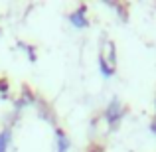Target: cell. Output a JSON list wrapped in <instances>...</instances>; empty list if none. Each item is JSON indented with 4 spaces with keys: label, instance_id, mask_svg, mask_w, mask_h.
I'll return each instance as SVG.
<instances>
[{
    "label": "cell",
    "instance_id": "cell-1",
    "mask_svg": "<svg viewBox=\"0 0 156 152\" xmlns=\"http://www.w3.org/2000/svg\"><path fill=\"white\" fill-rule=\"evenodd\" d=\"M121 117H122V107H121V103H119L117 99L111 101V105L107 107V111H105V118H107V122H109L111 126H115L119 121H121Z\"/></svg>",
    "mask_w": 156,
    "mask_h": 152
},
{
    "label": "cell",
    "instance_id": "cell-2",
    "mask_svg": "<svg viewBox=\"0 0 156 152\" xmlns=\"http://www.w3.org/2000/svg\"><path fill=\"white\" fill-rule=\"evenodd\" d=\"M85 10H87L85 6H79L73 14H69V22H71V26H75V28H87L89 26V20L85 18Z\"/></svg>",
    "mask_w": 156,
    "mask_h": 152
},
{
    "label": "cell",
    "instance_id": "cell-3",
    "mask_svg": "<svg viewBox=\"0 0 156 152\" xmlns=\"http://www.w3.org/2000/svg\"><path fill=\"white\" fill-rule=\"evenodd\" d=\"M12 144V129L6 126L0 133V152H8V146Z\"/></svg>",
    "mask_w": 156,
    "mask_h": 152
},
{
    "label": "cell",
    "instance_id": "cell-4",
    "mask_svg": "<svg viewBox=\"0 0 156 152\" xmlns=\"http://www.w3.org/2000/svg\"><path fill=\"white\" fill-rule=\"evenodd\" d=\"M55 138H57V152H67L69 150V138L61 129H55Z\"/></svg>",
    "mask_w": 156,
    "mask_h": 152
},
{
    "label": "cell",
    "instance_id": "cell-5",
    "mask_svg": "<svg viewBox=\"0 0 156 152\" xmlns=\"http://www.w3.org/2000/svg\"><path fill=\"white\" fill-rule=\"evenodd\" d=\"M99 63H101V73H103L105 77H111V75H113V73H115V67H113V65H111L109 61L105 59L103 55L99 57Z\"/></svg>",
    "mask_w": 156,
    "mask_h": 152
},
{
    "label": "cell",
    "instance_id": "cell-6",
    "mask_svg": "<svg viewBox=\"0 0 156 152\" xmlns=\"http://www.w3.org/2000/svg\"><path fill=\"white\" fill-rule=\"evenodd\" d=\"M18 46H20V48H24V51H26L28 59L34 63V61H36V48H34V46H26V44H22V42H18Z\"/></svg>",
    "mask_w": 156,
    "mask_h": 152
},
{
    "label": "cell",
    "instance_id": "cell-7",
    "mask_svg": "<svg viewBox=\"0 0 156 152\" xmlns=\"http://www.w3.org/2000/svg\"><path fill=\"white\" fill-rule=\"evenodd\" d=\"M8 91H10V87H8V81H6V79H0V93H2L4 99L8 97Z\"/></svg>",
    "mask_w": 156,
    "mask_h": 152
},
{
    "label": "cell",
    "instance_id": "cell-8",
    "mask_svg": "<svg viewBox=\"0 0 156 152\" xmlns=\"http://www.w3.org/2000/svg\"><path fill=\"white\" fill-rule=\"evenodd\" d=\"M152 130H154V133H156V122H152Z\"/></svg>",
    "mask_w": 156,
    "mask_h": 152
}]
</instances>
